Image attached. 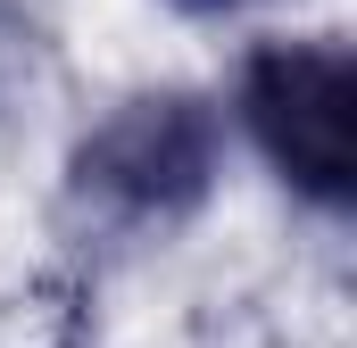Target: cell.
<instances>
[{
    "instance_id": "6da1fadb",
    "label": "cell",
    "mask_w": 357,
    "mask_h": 348,
    "mask_svg": "<svg viewBox=\"0 0 357 348\" xmlns=\"http://www.w3.org/2000/svg\"><path fill=\"white\" fill-rule=\"evenodd\" d=\"M241 116L282 182L316 207H349L357 150H349V50L341 42H266L241 67Z\"/></svg>"
},
{
    "instance_id": "7a4b0ae2",
    "label": "cell",
    "mask_w": 357,
    "mask_h": 348,
    "mask_svg": "<svg viewBox=\"0 0 357 348\" xmlns=\"http://www.w3.org/2000/svg\"><path fill=\"white\" fill-rule=\"evenodd\" d=\"M75 182L91 199H108L116 216L167 224L183 207H199V191L216 182V116L199 100H183V91L125 100L75 150Z\"/></svg>"
},
{
    "instance_id": "3957f363",
    "label": "cell",
    "mask_w": 357,
    "mask_h": 348,
    "mask_svg": "<svg viewBox=\"0 0 357 348\" xmlns=\"http://www.w3.org/2000/svg\"><path fill=\"white\" fill-rule=\"evenodd\" d=\"M191 8H233V0H191Z\"/></svg>"
}]
</instances>
